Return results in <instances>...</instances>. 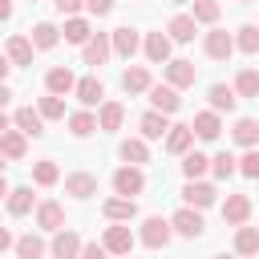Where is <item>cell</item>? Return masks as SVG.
<instances>
[{
  "instance_id": "obj_49",
  "label": "cell",
  "mask_w": 259,
  "mask_h": 259,
  "mask_svg": "<svg viewBox=\"0 0 259 259\" xmlns=\"http://www.w3.org/2000/svg\"><path fill=\"white\" fill-rule=\"evenodd\" d=\"M12 12H16V4H12V0H0V24H8Z\"/></svg>"
},
{
  "instance_id": "obj_58",
  "label": "cell",
  "mask_w": 259,
  "mask_h": 259,
  "mask_svg": "<svg viewBox=\"0 0 259 259\" xmlns=\"http://www.w3.org/2000/svg\"><path fill=\"white\" fill-rule=\"evenodd\" d=\"M117 259H134V255H117Z\"/></svg>"
},
{
  "instance_id": "obj_24",
  "label": "cell",
  "mask_w": 259,
  "mask_h": 259,
  "mask_svg": "<svg viewBox=\"0 0 259 259\" xmlns=\"http://www.w3.org/2000/svg\"><path fill=\"white\" fill-rule=\"evenodd\" d=\"M101 214H105V223H134V219H138V198L113 194V198L101 202Z\"/></svg>"
},
{
  "instance_id": "obj_9",
  "label": "cell",
  "mask_w": 259,
  "mask_h": 259,
  "mask_svg": "<svg viewBox=\"0 0 259 259\" xmlns=\"http://www.w3.org/2000/svg\"><path fill=\"white\" fill-rule=\"evenodd\" d=\"M162 77H166V85H174V89L182 93V89H190V85L198 81V65L186 61V57H170V61L162 65Z\"/></svg>"
},
{
  "instance_id": "obj_57",
  "label": "cell",
  "mask_w": 259,
  "mask_h": 259,
  "mask_svg": "<svg viewBox=\"0 0 259 259\" xmlns=\"http://www.w3.org/2000/svg\"><path fill=\"white\" fill-rule=\"evenodd\" d=\"M235 4H255V0H235Z\"/></svg>"
},
{
  "instance_id": "obj_1",
  "label": "cell",
  "mask_w": 259,
  "mask_h": 259,
  "mask_svg": "<svg viewBox=\"0 0 259 259\" xmlns=\"http://www.w3.org/2000/svg\"><path fill=\"white\" fill-rule=\"evenodd\" d=\"M170 239H174V227H170L166 214H146V219H142V227H138V243H142L146 251H166Z\"/></svg>"
},
{
  "instance_id": "obj_35",
  "label": "cell",
  "mask_w": 259,
  "mask_h": 259,
  "mask_svg": "<svg viewBox=\"0 0 259 259\" xmlns=\"http://www.w3.org/2000/svg\"><path fill=\"white\" fill-rule=\"evenodd\" d=\"M0 154H4L8 162H24V158H28V134H20V130L12 125V130L0 138Z\"/></svg>"
},
{
  "instance_id": "obj_16",
  "label": "cell",
  "mask_w": 259,
  "mask_h": 259,
  "mask_svg": "<svg viewBox=\"0 0 259 259\" xmlns=\"http://www.w3.org/2000/svg\"><path fill=\"white\" fill-rule=\"evenodd\" d=\"M190 130H194V138H198V142H219V134H223V113H214V109L206 105V109H198V113H194Z\"/></svg>"
},
{
  "instance_id": "obj_33",
  "label": "cell",
  "mask_w": 259,
  "mask_h": 259,
  "mask_svg": "<svg viewBox=\"0 0 259 259\" xmlns=\"http://www.w3.org/2000/svg\"><path fill=\"white\" fill-rule=\"evenodd\" d=\"M65 125H69V134H73V138H93V134L101 130V125H97V109H85V105H81V109H73V113L65 117Z\"/></svg>"
},
{
  "instance_id": "obj_28",
  "label": "cell",
  "mask_w": 259,
  "mask_h": 259,
  "mask_svg": "<svg viewBox=\"0 0 259 259\" xmlns=\"http://www.w3.org/2000/svg\"><path fill=\"white\" fill-rule=\"evenodd\" d=\"M206 105H210L214 113H235V105H239V93H235V85H223V81L206 85Z\"/></svg>"
},
{
  "instance_id": "obj_45",
  "label": "cell",
  "mask_w": 259,
  "mask_h": 259,
  "mask_svg": "<svg viewBox=\"0 0 259 259\" xmlns=\"http://www.w3.org/2000/svg\"><path fill=\"white\" fill-rule=\"evenodd\" d=\"M113 4H117V0H85V12H89L93 20H101V16L113 12Z\"/></svg>"
},
{
  "instance_id": "obj_52",
  "label": "cell",
  "mask_w": 259,
  "mask_h": 259,
  "mask_svg": "<svg viewBox=\"0 0 259 259\" xmlns=\"http://www.w3.org/2000/svg\"><path fill=\"white\" fill-rule=\"evenodd\" d=\"M8 97H12V89H8V81H0V109L8 105Z\"/></svg>"
},
{
  "instance_id": "obj_31",
  "label": "cell",
  "mask_w": 259,
  "mask_h": 259,
  "mask_svg": "<svg viewBox=\"0 0 259 259\" xmlns=\"http://www.w3.org/2000/svg\"><path fill=\"white\" fill-rule=\"evenodd\" d=\"M28 40H32V49H36V53H49V49H57V45H61V28H57L53 20H36V24L28 28Z\"/></svg>"
},
{
  "instance_id": "obj_10",
  "label": "cell",
  "mask_w": 259,
  "mask_h": 259,
  "mask_svg": "<svg viewBox=\"0 0 259 259\" xmlns=\"http://www.w3.org/2000/svg\"><path fill=\"white\" fill-rule=\"evenodd\" d=\"M109 57H113V40H109V32H93V36L81 45V65H89L93 73H97Z\"/></svg>"
},
{
  "instance_id": "obj_2",
  "label": "cell",
  "mask_w": 259,
  "mask_h": 259,
  "mask_svg": "<svg viewBox=\"0 0 259 259\" xmlns=\"http://www.w3.org/2000/svg\"><path fill=\"white\" fill-rule=\"evenodd\" d=\"M109 186H113V194H121V198H138V194H146V170H142V166L121 162V166L113 170Z\"/></svg>"
},
{
  "instance_id": "obj_37",
  "label": "cell",
  "mask_w": 259,
  "mask_h": 259,
  "mask_svg": "<svg viewBox=\"0 0 259 259\" xmlns=\"http://www.w3.org/2000/svg\"><path fill=\"white\" fill-rule=\"evenodd\" d=\"M235 174H239V158H235L231 150L210 154V178H214V182H227V178H235Z\"/></svg>"
},
{
  "instance_id": "obj_22",
  "label": "cell",
  "mask_w": 259,
  "mask_h": 259,
  "mask_svg": "<svg viewBox=\"0 0 259 259\" xmlns=\"http://www.w3.org/2000/svg\"><path fill=\"white\" fill-rule=\"evenodd\" d=\"M194 142H198V138H194L190 121H186V125L178 121V125H170V134L162 138V150H166V154H174V158H182L186 150H194Z\"/></svg>"
},
{
  "instance_id": "obj_5",
  "label": "cell",
  "mask_w": 259,
  "mask_h": 259,
  "mask_svg": "<svg viewBox=\"0 0 259 259\" xmlns=\"http://www.w3.org/2000/svg\"><path fill=\"white\" fill-rule=\"evenodd\" d=\"M202 53H206L210 61H231V57H235V32L210 24V28L202 32Z\"/></svg>"
},
{
  "instance_id": "obj_39",
  "label": "cell",
  "mask_w": 259,
  "mask_h": 259,
  "mask_svg": "<svg viewBox=\"0 0 259 259\" xmlns=\"http://www.w3.org/2000/svg\"><path fill=\"white\" fill-rule=\"evenodd\" d=\"M206 174H210V154L186 150L182 154V178H206Z\"/></svg>"
},
{
  "instance_id": "obj_18",
  "label": "cell",
  "mask_w": 259,
  "mask_h": 259,
  "mask_svg": "<svg viewBox=\"0 0 259 259\" xmlns=\"http://www.w3.org/2000/svg\"><path fill=\"white\" fill-rule=\"evenodd\" d=\"M4 53H8V61H12L16 69H28V65H32V57H36V49H32L28 32H12V36L4 40Z\"/></svg>"
},
{
  "instance_id": "obj_51",
  "label": "cell",
  "mask_w": 259,
  "mask_h": 259,
  "mask_svg": "<svg viewBox=\"0 0 259 259\" xmlns=\"http://www.w3.org/2000/svg\"><path fill=\"white\" fill-rule=\"evenodd\" d=\"M8 130H12V117H8V113H4V109H0V138H4V134H8Z\"/></svg>"
},
{
  "instance_id": "obj_15",
  "label": "cell",
  "mask_w": 259,
  "mask_h": 259,
  "mask_svg": "<svg viewBox=\"0 0 259 259\" xmlns=\"http://www.w3.org/2000/svg\"><path fill=\"white\" fill-rule=\"evenodd\" d=\"M146 97H150V109H158V113H166V117H174V113L182 109L178 89H174V85H166V81H162V85H150V93H146Z\"/></svg>"
},
{
  "instance_id": "obj_50",
  "label": "cell",
  "mask_w": 259,
  "mask_h": 259,
  "mask_svg": "<svg viewBox=\"0 0 259 259\" xmlns=\"http://www.w3.org/2000/svg\"><path fill=\"white\" fill-rule=\"evenodd\" d=\"M12 69H16V65L8 61V53H0V81H8V73H12Z\"/></svg>"
},
{
  "instance_id": "obj_3",
  "label": "cell",
  "mask_w": 259,
  "mask_h": 259,
  "mask_svg": "<svg viewBox=\"0 0 259 259\" xmlns=\"http://www.w3.org/2000/svg\"><path fill=\"white\" fill-rule=\"evenodd\" d=\"M170 227H174L178 239H190V243L206 235V219H202V210H194V206H186V202L170 214Z\"/></svg>"
},
{
  "instance_id": "obj_34",
  "label": "cell",
  "mask_w": 259,
  "mask_h": 259,
  "mask_svg": "<svg viewBox=\"0 0 259 259\" xmlns=\"http://www.w3.org/2000/svg\"><path fill=\"white\" fill-rule=\"evenodd\" d=\"M231 142L243 146V150L259 146V117H235L231 121Z\"/></svg>"
},
{
  "instance_id": "obj_40",
  "label": "cell",
  "mask_w": 259,
  "mask_h": 259,
  "mask_svg": "<svg viewBox=\"0 0 259 259\" xmlns=\"http://www.w3.org/2000/svg\"><path fill=\"white\" fill-rule=\"evenodd\" d=\"M57 182H61V166H57L53 158H40V162H32V186L49 190V186H57Z\"/></svg>"
},
{
  "instance_id": "obj_41",
  "label": "cell",
  "mask_w": 259,
  "mask_h": 259,
  "mask_svg": "<svg viewBox=\"0 0 259 259\" xmlns=\"http://www.w3.org/2000/svg\"><path fill=\"white\" fill-rule=\"evenodd\" d=\"M235 53L259 57V24H239L235 28Z\"/></svg>"
},
{
  "instance_id": "obj_59",
  "label": "cell",
  "mask_w": 259,
  "mask_h": 259,
  "mask_svg": "<svg viewBox=\"0 0 259 259\" xmlns=\"http://www.w3.org/2000/svg\"><path fill=\"white\" fill-rule=\"evenodd\" d=\"M28 4H40V0H28Z\"/></svg>"
},
{
  "instance_id": "obj_44",
  "label": "cell",
  "mask_w": 259,
  "mask_h": 259,
  "mask_svg": "<svg viewBox=\"0 0 259 259\" xmlns=\"http://www.w3.org/2000/svg\"><path fill=\"white\" fill-rule=\"evenodd\" d=\"M239 174H243V178H251V182L259 178V146H251V150H243V154H239Z\"/></svg>"
},
{
  "instance_id": "obj_46",
  "label": "cell",
  "mask_w": 259,
  "mask_h": 259,
  "mask_svg": "<svg viewBox=\"0 0 259 259\" xmlns=\"http://www.w3.org/2000/svg\"><path fill=\"white\" fill-rule=\"evenodd\" d=\"M77 259H113L109 251H105V243H97V239H89L85 247H81V255Z\"/></svg>"
},
{
  "instance_id": "obj_53",
  "label": "cell",
  "mask_w": 259,
  "mask_h": 259,
  "mask_svg": "<svg viewBox=\"0 0 259 259\" xmlns=\"http://www.w3.org/2000/svg\"><path fill=\"white\" fill-rule=\"evenodd\" d=\"M8 190H12V186H8V178H4V170H0V202L8 198Z\"/></svg>"
},
{
  "instance_id": "obj_6",
  "label": "cell",
  "mask_w": 259,
  "mask_h": 259,
  "mask_svg": "<svg viewBox=\"0 0 259 259\" xmlns=\"http://www.w3.org/2000/svg\"><path fill=\"white\" fill-rule=\"evenodd\" d=\"M182 202L194 206V210H206V206L219 202V190H214L210 178H186V182H182Z\"/></svg>"
},
{
  "instance_id": "obj_30",
  "label": "cell",
  "mask_w": 259,
  "mask_h": 259,
  "mask_svg": "<svg viewBox=\"0 0 259 259\" xmlns=\"http://www.w3.org/2000/svg\"><path fill=\"white\" fill-rule=\"evenodd\" d=\"M117 158H121V162H130V166H146V162H150V142H146L142 134L121 138V142H117Z\"/></svg>"
},
{
  "instance_id": "obj_47",
  "label": "cell",
  "mask_w": 259,
  "mask_h": 259,
  "mask_svg": "<svg viewBox=\"0 0 259 259\" xmlns=\"http://www.w3.org/2000/svg\"><path fill=\"white\" fill-rule=\"evenodd\" d=\"M53 8H57L61 16H81V12H85V0H53Z\"/></svg>"
},
{
  "instance_id": "obj_8",
  "label": "cell",
  "mask_w": 259,
  "mask_h": 259,
  "mask_svg": "<svg viewBox=\"0 0 259 259\" xmlns=\"http://www.w3.org/2000/svg\"><path fill=\"white\" fill-rule=\"evenodd\" d=\"M142 57H146L150 65H166V61L174 57V40H170V32H166V28L146 32V36H142Z\"/></svg>"
},
{
  "instance_id": "obj_17",
  "label": "cell",
  "mask_w": 259,
  "mask_h": 259,
  "mask_svg": "<svg viewBox=\"0 0 259 259\" xmlns=\"http://www.w3.org/2000/svg\"><path fill=\"white\" fill-rule=\"evenodd\" d=\"M65 194L77 198V202H89V198L97 194V174H89V170H73V174H65Z\"/></svg>"
},
{
  "instance_id": "obj_48",
  "label": "cell",
  "mask_w": 259,
  "mask_h": 259,
  "mask_svg": "<svg viewBox=\"0 0 259 259\" xmlns=\"http://www.w3.org/2000/svg\"><path fill=\"white\" fill-rule=\"evenodd\" d=\"M12 247H16V235H12L8 227H0V255H4V251H12Z\"/></svg>"
},
{
  "instance_id": "obj_13",
  "label": "cell",
  "mask_w": 259,
  "mask_h": 259,
  "mask_svg": "<svg viewBox=\"0 0 259 259\" xmlns=\"http://www.w3.org/2000/svg\"><path fill=\"white\" fill-rule=\"evenodd\" d=\"M150 85H154L150 65H125L121 69V93L125 97H142V93H150Z\"/></svg>"
},
{
  "instance_id": "obj_20",
  "label": "cell",
  "mask_w": 259,
  "mask_h": 259,
  "mask_svg": "<svg viewBox=\"0 0 259 259\" xmlns=\"http://www.w3.org/2000/svg\"><path fill=\"white\" fill-rule=\"evenodd\" d=\"M73 97H77L85 109H97V105L105 101V85H101V77H97V73H89V77H77V89H73Z\"/></svg>"
},
{
  "instance_id": "obj_14",
  "label": "cell",
  "mask_w": 259,
  "mask_h": 259,
  "mask_svg": "<svg viewBox=\"0 0 259 259\" xmlns=\"http://www.w3.org/2000/svg\"><path fill=\"white\" fill-rule=\"evenodd\" d=\"M36 194H32V182L28 186H12L8 190V198H4V210H8V219H24V214H32L36 210Z\"/></svg>"
},
{
  "instance_id": "obj_27",
  "label": "cell",
  "mask_w": 259,
  "mask_h": 259,
  "mask_svg": "<svg viewBox=\"0 0 259 259\" xmlns=\"http://www.w3.org/2000/svg\"><path fill=\"white\" fill-rule=\"evenodd\" d=\"M93 36V16H65V24H61V40L65 45H85Z\"/></svg>"
},
{
  "instance_id": "obj_12",
  "label": "cell",
  "mask_w": 259,
  "mask_h": 259,
  "mask_svg": "<svg viewBox=\"0 0 259 259\" xmlns=\"http://www.w3.org/2000/svg\"><path fill=\"white\" fill-rule=\"evenodd\" d=\"M32 219H36V231L53 235V231L65 227V202H57V198H40L36 210H32Z\"/></svg>"
},
{
  "instance_id": "obj_54",
  "label": "cell",
  "mask_w": 259,
  "mask_h": 259,
  "mask_svg": "<svg viewBox=\"0 0 259 259\" xmlns=\"http://www.w3.org/2000/svg\"><path fill=\"white\" fill-rule=\"evenodd\" d=\"M210 259H239V255H235V251H231V255H210Z\"/></svg>"
},
{
  "instance_id": "obj_42",
  "label": "cell",
  "mask_w": 259,
  "mask_h": 259,
  "mask_svg": "<svg viewBox=\"0 0 259 259\" xmlns=\"http://www.w3.org/2000/svg\"><path fill=\"white\" fill-rule=\"evenodd\" d=\"M190 16L210 28V24H219V16H223V0H190Z\"/></svg>"
},
{
  "instance_id": "obj_23",
  "label": "cell",
  "mask_w": 259,
  "mask_h": 259,
  "mask_svg": "<svg viewBox=\"0 0 259 259\" xmlns=\"http://www.w3.org/2000/svg\"><path fill=\"white\" fill-rule=\"evenodd\" d=\"M223 223H227V227L251 223V194H227V198H223Z\"/></svg>"
},
{
  "instance_id": "obj_32",
  "label": "cell",
  "mask_w": 259,
  "mask_h": 259,
  "mask_svg": "<svg viewBox=\"0 0 259 259\" xmlns=\"http://www.w3.org/2000/svg\"><path fill=\"white\" fill-rule=\"evenodd\" d=\"M12 125H16L20 134H28V138H45V117H40L36 105H20V109L12 113Z\"/></svg>"
},
{
  "instance_id": "obj_38",
  "label": "cell",
  "mask_w": 259,
  "mask_h": 259,
  "mask_svg": "<svg viewBox=\"0 0 259 259\" xmlns=\"http://www.w3.org/2000/svg\"><path fill=\"white\" fill-rule=\"evenodd\" d=\"M235 255L239 259H251V255H259V227H235Z\"/></svg>"
},
{
  "instance_id": "obj_29",
  "label": "cell",
  "mask_w": 259,
  "mask_h": 259,
  "mask_svg": "<svg viewBox=\"0 0 259 259\" xmlns=\"http://www.w3.org/2000/svg\"><path fill=\"white\" fill-rule=\"evenodd\" d=\"M97 125H101V134H117V130L125 125V105L113 101V97H105V101L97 105Z\"/></svg>"
},
{
  "instance_id": "obj_21",
  "label": "cell",
  "mask_w": 259,
  "mask_h": 259,
  "mask_svg": "<svg viewBox=\"0 0 259 259\" xmlns=\"http://www.w3.org/2000/svg\"><path fill=\"white\" fill-rule=\"evenodd\" d=\"M170 125H174V121H170L166 113H158V109H146V113L138 117V134H142L146 142H162V138L170 134Z\"/></svg>"
},
{
  "instance_id": "obj_25",
  "label": "cell",
  "mask_w": 259,
  "mask_h": 259,
  "mask_svg": "<svg viewBox=\"0 0 259 259\" xmlns=\"http://www.w3.org/2000/svg\"><path fill=\"white\" fill-rule=\"evenodd\" d=\"M16 259H45L49 255V239H45V231H24V235H16Z\"/></svg>"
},
{
  "instance_id": "obj_26",
  "label": "cell",
  "mask_w": 259,
  "mask_h": 259,
  "mask_svg": "<svg viewBox=\"0 0 259 259\" xmlns=\"http://www.w3.org/2000/svg\"><path fill=\"white\" fill-rule=\"evenodd\" d=\"M166 32H170L174 45H190V40L198 36V20H194L190 12H174V16L166 20Z\"/></svg>"
},
{
  "instance_id": "obj_19",
  "label": "cell",
  "mask_w": 259,
  "mask_h": 259,
  "mask_svg": "<svg viewBox=\"0 0 259 259\" xmlns=\"http://www.w3.org/2000/svg\"><path fill=\"white\" fill-rule=\"evenodd\" d=\"M77 89V73L69 69V65H53L49 73H45V93H57V97H69Z\"/></svg>"
},
{
  "instance_id": "obj_36",
  "label": "cell",
  "mask_w": 259,
  "mask_h": 259,
  "mask_svg": "<svg viewBox=\"0 0 259 259\" xmlns=\"http://www.w3.org/2000/svg\"><path fill=\"white\" fill-rule=\"evenodd\" d=\"M235 93H239V101H259V69H251V65H243L239 73H235Z\"/></svg>"
},
{
  "instance_id": "obj_55",
  "label": "cell",
  "mask_w": 259,
  "mask_h": 259,
  "mask_svg": "<svg viewBox=\"0 0 259 259\" xmlns=\"http://www.w3.org/2000/svg\"><path fill=\"white\" fill-rule=\"evenodd\" d=\"M4 166H8V158H4V154H0V170H4Z\"/></svg>"
},
{
  "instance_id": "obj_43",
  "label": "cell",
  "mask_w": 259,
  "mask_h": 259,
  "mask_svg": "<svg viewBox=\"0 0 259 259\" xmlns=\"http://www.w3.org/2000/svg\"><path fill=\"white\" fill-rule=\"evenodd\" d=\"M36 109H40L45 121H65V117H69V113H65V97H57V93H45V97L36 101Z\"/></svg>"
},
{
  "instance_id": "obj_4",
  "label": "cell",
  "mask_w": 259,
  "mask_h": 259,
  "mask_svg": "<svg viewBox=\"0 0 259 259\" xmlns=\"http://www.w3.org/2000/svg\"><path fill=\"white\" fill-rule=\"evenodd\" d=\"M101 243H105V251L117 259V255H134V247H138V231L130 227V223H109L105 231H101Z\"/></svg>"
},
{
  "instance_id": "obj_11",
  "label": "cell",
  "mask_w": 259,
  "mask_h": 259,
  "mask_svg": "<svg viewBox=\"0 0 259 259\" xmlns=\"http://www.w3.org/2000/svg\"><path fill=\"white\" fill-rule=\"evenodd\" d=\"M81 247H85V239H81L73 227H61V231H53V239H49V259H77Z\"/></svg>"
},
{
  "instance_id": "obj_7",
  "label": "cell",
  "mask_w": 259,
  "mask_h": 259,
  "mask_svg": "<svg viewBox=\"0 0 259 259\" xmlns=\"http://www.w3.org/2000/svg\"><path fill=\"white\" fill-rule=\"evenodd\" d=\"M109 40H113V57H117V61H125V65L142 53V32H138L134 24H117V28L109 32Z\"/></svg>"
},
{
  "instance_id": "obj_56",
  "label": "cell",
  "mask_w": 259,
  "mask_h": 259,
  "mask_svg": "<svg viewBox=\"0 0 259 259\" xmlns=\"http://www.w3.org/2000/svg\"><path fill=\"white\" fill-rule=\"evenodd\" d=\"M170 4H190V0H170Z\"/></svg>"
}]
</instances>
